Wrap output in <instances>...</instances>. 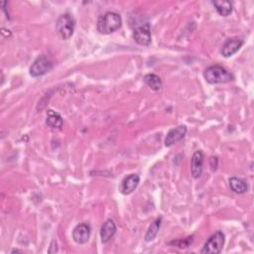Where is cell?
Here are the masks:
<instances>
[{
    "label": "cell",
    "mask_w": 254,
    "mask_h": 254,
    "mask_svg": "<svg viewBox=\"0 0 254 254\" xmlns=\"http://www.w3.org/2000/svg\"><path fill=\"white\" fill-rule=\"evenodd\" d=\"M122 25L121 16L113 11H108L98 17L96 29L100 34L108 35L117 31Z\"/></svg>",
    "instance_id": "6da1fadb"
},
{
    "label": "cell",
    "mask_w": 254,
    "mask_h": 254,
    "mask_svg": "<svg viewBox=\"0 0 254 254\" xmlns=\"http://www.w3.org/2000/svg\"><path fill=\"white\" fill-rule=\"evenodd\" d=\"M203 76L204 79L210 84L227 83L234 79L233 74L219 64L207 66L203 71Z\"/></svg>",
    "instance_id": "7a4b0ae2"
},
{
    "label": "cell",
    "mask_w": 254,
    "mask_h": 254,
    "mask_svg": "<svg viewBox=\"0 0 254 254\" xmlns=\"http://www.w3.org/2000/svg\"><path fill=\"white\" fill-rule=\"evenodd\" d=\"M74 26L75 21L73 17L68 13H64L56 22V32L62 40H68L73 34Z\"/></svg>",
    "instance_id": "3957f363"
},
{
    "label": "cell",
    "mask_w": 254,
    "mask_h": 254,
    "mask_svg": "<svg viewBox=\"0 0 254 254\" xmlns=\"http://www.w3.org/2000/svg\"><path fill=\"white\" fill-rule=\"evenodd\" d=\"M224 243H225V235L222 231L218 230L208 237L202 249L200 250V253L218 254L221 252L224 246Z\"/></svg>",
    "instance_id": "277c9868"
},
{
    "label": "cell",
    "mask_w": 254,
    "mask_h": 254,
    "mask_svg": "<svg viewBox=\"0 0 254 254\" xmlns=\"http://www.w3.org/2000/svg\"><path fill=\"white\" fill-rule=\"evenodd\" d=\"M54 67V64L51 61L50 58H48L45 55L39 56L31 64L29 72L30 75L33 77H39L42 76L44 74H46L47 72L51 71Z\"/></svg>",
    "instance_id": "5b68a950"
},
{
    "label": "cell",
    "mask_w": 254,
    "mask_h": 254,
    "mask_svg": "<svg viewBox=\"0 0 254 254\" xmlns=\"http://www.w3.org/2000/svg\"><path fill=\"white\" fill-rule=\"evenodd\" d=\"M133 38L138 45L149 46L151 44V27L149 23L138 26L133 32Z\"/></svg>",
    "instance_id": "8992f818"
},
{
    "label": "cell",
    "mask_w": 254,
    "mask_h": 254,
    "mask_svg": "<svg viewBox=\"0 0 254 254\" xmlns=\"http://www.w3.org/2000/svg\"><path fill=\"white\" fill-rule=\"evenodd\" d=\"M91 227L88 223H78L72 230V238L77 244H85L90 237Z\"/></svg>",
    "instance_id": "52a82bcc"
},
{
    "label": "cell",
    "mask_w": 254,
    "mask_h": 254,
    "mask_svg": "<svg viewBox=\"0 0 254 254\" xmlns=\"http://www.w3.org/2000/svg\"><path fill=\"white\" fill-rule=\"evenodd\" d=\"M243 44H244L243 40L238 37H233V38L227 39L221 47L220 54L224 58H229V57L233 56L235 53H237Z\"/></svg>",
    "instance_id": "ba28073f"
},
{
    "label": "cell",
    "mask_w": 254,
    "mask_h": 254,
    "mask_svg": "<svg viewBox=\"0 0 254 254\" xmlns=\"http://www.w3.org/2000/svg\"><path fill=\"white\" fill-rule=\"evenodd\" d=\"M187 126L185 125H179L173 129H171L165 138V146L166 147H171L172 145L178 143L179 141H181L182 139L185 138L186 134H187Z\"/></svg>",
    "instance_id": "9c48e42d"
},
{
    "label": "cell",
    "mask_w": 254,
    "mask_h": 254,
    "mask_svg": "<svg viewBox=\"0 0 254 254\" xmlns=\"http://www.w3.org/2000/svg\"><path fill=\"white\" fill-rule=\"evenodd\" d=\"M203 169V154L200 150L195 151L190 159V175L193 179H198L201 176Z\"/></svg>",
    "instance_id": "30bf717a"
},
{
    "label": "cell",
    "mask_w": 254,
    "mask_h": 254,
    "mask_svg": "<svg viewBox=\"0 0 254 254\" xmlns=\"http://www.w3.org/2000/svg\"><path fill=\"white\" fill-rule=\"evenodd\" d=\"M140 177L138 174H130L126 176L120 184V191L123 194H130L138 187Z\"/></svg>",
    "instance_id": "8fae6325"
},
{
    "label": "cell",
    "mask_w": 254,
    "mask_h": 254,
    "mask_svg": "<svg viewBox=\"0 0 254 254\" xmlns=\"http://www.w3.org/2000/svg\"><path fill=\"white\" fill-rule=\"evenodd\" d=\"M116 224L112 219H107L100 228V238L102 243H107L111 240L116 232Z\"/></svg>",
    "instance_id": "7c38bea8"
},
{
    "label": "cell",
    "mask_w": 254,
    "mask_h": 254,
    "mask_svg": "<svg viewBox=\"0 0 254 254\" xmlns=\"http://www.w3.org/2000/svg\"><path fill=\"white\" fill-rule=\"evenodd\" d=\"M228 183H229L230 190L235 193L242 194V193H245L248 190V184L246 183V181H244L240 178L231 177L228 180Z\"/></svg>",
    "instance_id": "4fadbf2b"
},
{
    "label": "cell",
    "mask_w": 254,
    "mask_h": 254,
    "mask_svg": "<svg viewBox=\"0 0 254 254\" xmlns=\"http://www.w3.org/2000/svg\"><path fill=\"white\" fill-rule=\"evenodd\" d=\"M46 124L51 128L60 129L64 124V120H63V117L61 116L60 113H58V112H56L52 109H49L47 111Z\"/></svg>",
    "instance_id": "5bb4252c"
},
{
    "label": "cell",
    "mask_w": 254,
    "mask_h": 254,
    "mask_svg": "<svg viewBox=\"0 0 254 254\" xmlns=\"http://www.w3.org/2000/svg\"><path fill=\"white\" fill-rule=\"evenodd\" d=\"M212 5L214 6L217 13L223 17H227L228 15H230L233 10L232 3L230 1H226V0L212 1Z\"/></svg>",
    "instance_id": "9a60e30c"
},
{
    "label": "cell",
    "mask_w": 254,
    "mask_h": 254,
    "mask_svg": "<svg viewBox=\"0 0 254 254\" xmlns=\"http://www.w3.org/2000/svg\"><path fill=\"white\" fill-rule=\"evenodd\" d=\"M144 82L154 91H159L163 86L162 79L160 78L159 75H157L155 73L146 74L144 76Z\"/></svg>",
    "instance_id": "2e32d148"
},
{
    "label": "cell",
    "mask_w": 254,
    "mask_h": 254,
    "mask_svg": "<svg viewBox=\"0 0 254 254\" xmlns=\"http://www.w3.org/2000/svg\"><path fill=\"white\" fill-rule=\"evenodd\" d=\"M161 222H162V217H158L151 223V225L149 226V228L145 234V237H144L145 241L150 242L157 236L160 226H161Z\"/></svg>",
    "instance_id": "e0dca14e"
},
{
    "label": "cell",
    "mask_w": 254,
    "mask_h": 254,
    "mask_svg": "<svg viewBox=\"0 0 254 254\" xmlns=\"http://www.w3.org/2000/svg\"><path fill=\"white\" fill-rule=\"evenodd\" d=\"M193 238L192 236H189L187 238H185L184 240H177V241H173L172 243H174L176 246L180 247V248H187L190 246V244H191Z\"/></svg>",
    "instance_id": "ac0fdd59"
},
{
    "label": "cell",
    "mask_w": 254,
    "mask_h": 254,
    "mask_svg": "<svg viewBox=\"0 0 254 254\" xmlns=\"http://www.w3.org/2000/svg\"><path fill=\"white\" fill-rule=\"evenodd\" d=\"M217 164H218L217 157H211V158H210V168H211V171H212V172L216 171V169H217Z\"/></svg>",
    "instance_id": "d6986e66"
},
{
    "label": "cell",
    "mask_w": 254,
    "mask_h": 254,
    "mask_svg": "<svg viewBox=\"0 0 254 254\" xmlns=\"http://www.w3.org/2000/svg\"><path fill=\"white\" fill-rule=\"evenodd\" d=\"M48 252H49V253H56V252H58V245H57V242H56L55 240L52 241L51 246H50Z\"/></svg>",
    "instance_id": "ffe728a7"
}]
</instances>
